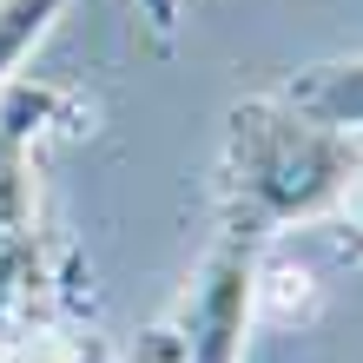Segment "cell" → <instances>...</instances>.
Here are the masks:
<instances>
[{"mask_svg": "<svg viewBox=\"0 0 363 363\" xmlns=\"http://www.w3.org/2000/svg\"><path fill=\"white\" fill-rule=\"evenodd\" d=\"M67 13V0H0V86L20 73V60L40 47V33Z\"/></svg>", "mask_w": 363, "mask_h": 363, "instance_id": "cell-3", "label": "cell"}, {"mask_svg": "<svg viewBox=\"0 0 363 363\" xmlns=\"http://www.w3.org/2000/svg\"><path fill=\"white\" fill-rule=\"evenodd\" d=\"M363 172L357 133L304 119L284 93L251 99L231 113L225 133V179H218V238L258 245L284 225L324 218L330 205L350 199Z\"/></svg>", "mask_w": 363, "mask_h": 363, "instance_id": "cell-1", "label": "cell"}, {"mask_svg": "<svg viewBox=\"0 0 363 363\" xmlns=\"http://www.w3.org/2000/svg\"><path fill=\"white\" fill-rule=\"evenodd\" d=\"M145 7V27H152L159 40H172V20H179V0H139Z\"/></svg>", "mask_w": 363, "mask_h": 363, "instance_id": "cell-4", "label": "cell"}, {"mask_svg": "<svg viewBox=\"0 0 363 363\" xmlns=\"http://www.w3.org/2000/svg\"><path fill=\"white\" fill-rule=\"evenodd\" d=\"M284 99L317 125H337V133H363V60H337V67H311L297 73Z\"/></svg>", "mask_w": 363, "mask_h": 363, "instance_id": "cell-2", "label": "cell"}]
</instances>
